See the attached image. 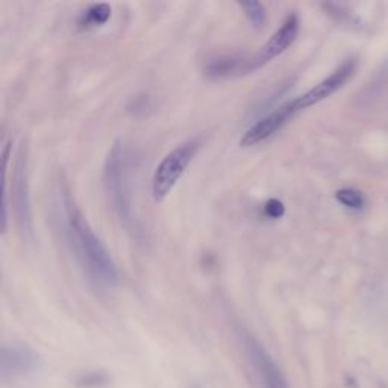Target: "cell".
I'll return each mask as SVG.
<instances>
[{
    "label": "cell",
    "instance_id": "cell-8",
    "mask_svg": "<svg viewBox=\"0 0 388 388\" xmlns=\"http://www.w3.org/2000/svg\"><path fill=\"white\" fill-rule=\"evenodd\" d=\"M253 54H219L211 56L203 64V75L211 80H223L232 78H241L257 71Z\"/></svg>",
    "mask_w": 388,
    "mask_h": 388
},
{
    "label": "cell",
    "instance_id": "cell-5",
    "mask_svg": "<svg viewBox=\"0 0 388 388\" xmlns=\"http://www.w3.org/2000/svg\"><path fill=\"white\" fill-rule=\"evenodd\" d=\"M11 207L17 226L25 240L32 238V211H30L29 183H28V155L26 147L22 146L17 152V159L13 173L11 187Z\"/></svg>",
    "mask_w": 388,
    "mask_h": 388
},
{
    "label": "cell",
    "instance_id": "cell-14",
    "mask_svg": "<svg viewBox=\"0 0 388 388\" xmlns=\"http://www.w3.org/2000/svg\"><path fill=\"white\" fill-rule=\"evenodd\" d=\"M238 6L253 28L260 29L264 26L265 20H267V11L260 2H240Z\"/></svg>",
    "mask_w": 388,
    "mask_h": 388
},
{
    "label": "cell",
    "instance_id": "cell-15",
    "mask_svg": "<svg viewBox=\"0 0 388 388\" xmlns=\"http://www.w3.org/2000/svg\"><path fill=\"white\" fill-rule=\"evenodd\" d=\"M335 199L339 200L343 207L349 210H361L364 207L363 193L355 188H341L335 193Z\"/></svg>",
    "mask_w": 388,
    "mask_h": 388
},
{
    "label": "cell",
    "instance_id": "cell-1",
    "mask_svg": "<svg viewBox=\"0 0 388 388\" xmlns=\"http://www.w3.org/2000/svg\"><path fill=\"white\" fill-rule=\"evenodd\" d=\"M52 208L61 237L87 282L99 291L119 287L121 277L114 258L91 228L63 176L54 187Z\"/></svg>",
    "mask_w": 388,
    "mask_h": 388
},
{
    "label": "cell",
    "instance_id": "cell-10",
    "mask_svg": "<svg viewBox=\"0 0 388 388\" xmlns=\"http://www.w3.org/2000/svg\"><path fill=\"white\" fill-rule=\"evenodd\" d=\"M291 119L293 116L290 114V111L285 107V104L274 108L269 114H265L260 120L255 121V123L244 132L240 138V146L253 147L261 145L265 140H269L274 134H278L289 121H291Z\"/></svg>",
    "mask_w": 388,
    "mask_h": 388
},
{
    "label": "cell",
    "instance_id": "cell-6",
    "mask_svg": "<svg viewBox=\"0 0 388 388\" xmlns=\"http://www.w3.org/2000/svg\"><path fill=\"white\" fill-rule=\"evenodd\" d=\"M43 361L40 355L22 343L5 344L0 352V377L2 381L18 380L37 373Z\"/></svg>",
    "mask_w": 388,
    "mask_h": 388
},
{
    "label": "cell",
    "instance_id": "cell-3",
    "mask_svg": "<svg viewBox=\"0 0 388 388\" xmlns=\"http://www.w3.org/2000/svg\"><path fill=\"white\" fill-rule=\"evenodd\" d=\"M200 147V138H191L181 143L179 146L170 150L167 155L161 159L155 171H153L150 182V193L153 200L162 202L169 196L171 190L176 187L178 181L182 178L183 173H186V170L191 164L194 157L198 155Z\"/></svg>",
    "mask_w": 388,
    "mask_h": 388
},
{
    "label": "cell",
    "instance_id": "cell-9",
    "mask_svg": "<svg viewBox=\"0 0 388 388\" xmlns=\"http://www.w3.org/2000/svg\"><path fill=\"white\" fill-rule=\"evenodd\" d=\"M244 347H246V352L249 355L252 365L257 369V373L260 375V380L264 388H289L287 381H285L279 367L255 337L249 334L244 335Z\"/></svg>",
    "mask_w": 388,
    "mask_h": 388
},
{
    "label": "cell",
    "instance_id": "cell-13",
    "mask_svg": "<svg viewBox=\"0 0 388 388\" xmlns=\"http://www.w3.org/2000/svg\"><path fill=\"white\" fill-rule=\"evenodd\" d=\"M111 384V377L104 370H93L79 375L75 381L78 388H105Z\"/></svg>",
    "mask_w": 388,
    "mask_h": 388
},
{
    "label": "cell",
    "instance_id": "cell-16",
    "mask_svg": "<svg viewBox=\"0 0 388 388\" xmlns=\"http://www.w3.org/2000/svg\"><path fill=\"white\" fill-rule=\"evenodd\" d=\"M264 214L267 217L273 219V220H278L281 219L284 214H285V207H284V203L278 199H270L265 202V205H264Z\"/></svg>",
    "mask_w": 388,
    "mask_h": 388
},
{
    "label": "cell",
    "instance_id": "cell-11",
    "mask_svg": "<svg viewBox=\"0 0 388 388\" xmlns=\"http://www.w3.org/2000/svg\"><path fill=\"white\" fill-rule=\"evenodd\" d=\"M112 8L108 4H93L90 5L85 11L80 14L78 20L79 29H95L104 26L111 18Z\"/></svg>",
    "mask_w": 388,
    "mask_h": 388
},
{
    "label": "cell",
    "instance_id": "cell-7",
    "mask_svg": "<svg viewBox=\"0 0 388 388\" xmlns=\"http://www.w3.org/2000/svg\"><path fill=\"white\" fill-rule=\"evenodd\" d=\"M301 30V18L296 13H290L287 17L284 18L281 26L274 30L270 35V38L265 42L258 50L257 54H253L255 64L257 68H262L267 66L274 58L282 55L285 50H287L299 35Z\"/></svg>",
    "mask_w": 388,
    "mask_h": 388
},
{
    "label": "cell",
    "instance_id": "cell-12",
    "mask_svg": "<svg viewBox=\"0 0 388 388\" xmlns=\"http://www.w3.org/2000/svg\"><path fill=\"white\" fill-rule=\"evenodd\" d=\"M388 87V58L384 59V63L375 71V75L369 80V84L364 88V97L373 99Z\"/></svg>",
    "mask_w": 388,
    "mask_h": 388
},
{
    "label": "cell",
    "instance_id": "cell-4",
    "mask_svg": "<svg viewBox=\"0 0 388 388\" xmlns=\"http://www.w3.org/2000/svg\"><path fill=\"white\" fill-rule=\"evenodd\" d=\"M356 68H358V59L356 58H347L346 61L337 67L329 76H326L317 85H314L306 93L298 96L296 99L287 102V108L293 116L299 114L301 111L308 109L314 105L320 104V102L326 100L335 95L337 91L341 90L349 80L353 78Z\"/></svg>",
    "mask_w": 388,
    "mask_h": 388
},
{
    "label": "cell",
    "instance_id": "cell-2",
    "mask_svg": "<svg viewBox=\"0 0 388 388\" xmlns=\"http://www.w3.org/2000/svg\"><path fill=\"white\" fill-rule=\"evenodd\" d=\"M104 187L112 212L132 237L140 236V220L132 190V157L125 143H112L104 166Z\"/></svg>",
    "mask_w": 388,
    "mask_h": 388
}]
</instances>
